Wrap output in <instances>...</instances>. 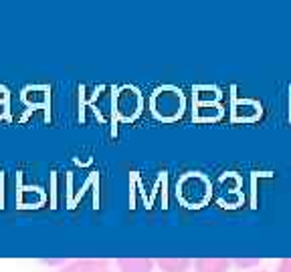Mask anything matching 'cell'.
<instances>
[{
    "label": "cell",
    "mask_w": 291,
    "mask_h": 272,
    "mask_svg": "<svg viewBox=\"0 0 291 272\" xmlns=\"http://www.w3.org/2000/svg\"><path fill=\"white\" fill-rule=\"evenodd\" d=\"M59 272H109L104 260H73Z\"/></svg>",
    "instance_id": "obj_1"
}]
</instances>
